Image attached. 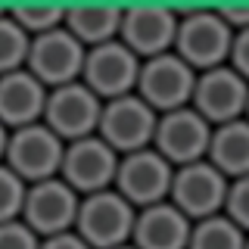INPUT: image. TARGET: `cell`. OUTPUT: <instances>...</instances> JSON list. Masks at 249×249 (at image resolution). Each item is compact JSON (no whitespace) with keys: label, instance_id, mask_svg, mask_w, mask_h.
<instances>
[{"label":"cell","instance_id":"1","mask_svg":"<svg viewBox=\"0 0 249 249\" xmlns=\"http://www.w3.org/2000/svg\"><path fill=\"white\" fill-rule=\"evenodd\" d=\"M233 31L224 25L218 10H178V35L175 53L181 56L193 72L228 66Z\"/></svg>","mask_w":249,"mask_h":249},{"label":"cell","instance_id":"2","mask_svg":"<svg viewBox=\"0 0 249 249\" xmlns=\"http://www.w3.org/2000/svg\"><path fill=\"white\" fill-rule=\"evenodd\" d=\"M134 215L137 209L131 202H124L112 187L100 193H88L78 202L75 233L90 249H115V246L131 243Z\"/></svg>","mask_w":249,"mask_h":249},{"label":"cell","instance_id":"3","mask_svg":"<svg viewBox=\"0 0 249 249\" xmlns=\"http://www.w3.org/2000/svg\"><path fill=\"white\" fill-rule=\"evenodd\" d=\"M62 153H66V143L44 122H35V124L10 131L3 165L28 187V184H37V181L59 178Z\"/></svg>","mask_w":249,"mask_h":249},{"label":"cell","instance_id":"4","mask_svg":"<svg viewBox=\"0 0 249 249\" xmlns=\"http://www.w3.org/2000/svg\"><path fill=\"white\" fill-rule=\"evenodd\" d=\"M193 81H196V72L175 50H168V53H159V56L140 59L134 93L156 115H162V112H171V109L190 106Z\"/></svg>","mask_w":249,"mask_h":249},{"label":"cell","instance_id":"5","mask_svg":"<svg viewBox=\"0 0 249 249\" xmlns=\"http://www.w3.org/2000/svg\"><path fill=\"white\" fill-rule=\"evenodd\" d=\"M171 175H175V168L153 146H146V150L119 156L112 190L124 202H131L134 209H146V206H156V202L168 199Z\"/></svg>","mask_w":249,"mask_h":249},{"label":"cell","instance_id":"6","mask_svg":"<svg viewBox=\"0 0 249 249\" xmlns=\"http://www.w3.org/2000/svg\"><path fill=\"white\" fill-rule=\"evenodd\" d=\"M156 119L153 112L137 93H124V97L106 100L100 109V124H97V137L109 143L119 156L124 153H137L153 146L156 134Z\"/></svg>","mask_w":249,"mask_h":249},{"label":"cell","instance_id":"7","mask_svg":"<svg viewBox=\"0 0 249 249\" xmlns=\"http://www.w3.org/2000/svg\"><path fill=\"white\" fill-rule=\"evenodd\" d=\"M224 196H228V178L206 159L190 162V165L175 168L171 175V190L168 202L190 221H202V218L221 215Z\"/></svg>","mask_w":249,"mask_h":249},{"label":"cell","instance_id":"8","mask_svg":"<svg viewBox=\"0 0 249 249\" xmlns=\"http://www.w3.org/2000/svg\"><path fill=\"white\" fill-rule=\"evenodd\" d=\"M209 137H212V124L193 106H181V109H171V112H162L156 119L153 150L171 168H181V165L206 159Z\"/></svg>","mask_w":249,"mask_h":249},{"label":"cell","instance_id":"9","mask_svg":"<svg viewBox=\"0 0 249 249\" xmlns=\"http://www.w3.org/2000/svg\"><path fill=\"white\" fill-rule=\"evenodd\" d=\"M100 109H103V100L93 90H88L81 81H72V84L47 90L41 122L62 140V143H72V140L97 134Z\"/></svg>","mask_w":249,"mask_h":249},{"label":"cell","instance_id":"10","mask_svg":"<svg viewBox=\"0 0 249 249\" xmlns=\"http://www.w3.org/2000/svg\"><path fill=\"white\" fill-rule=\"evenodd\" d=\"M81 196L69 187L62 178L37 181L25 187V202H22V221L41 240L56 237V233L75 231V215Z\"/></svg>","mask_w":249,"mask_h":249},{"label":"cell","instance_id":"11","mask_svg":"<svg viewBox=\"0 0 249 249\" xmlns=\"http://www.w3.org/2000/svg\"><path fill=\"white\" fill-rule=\"evenodd\" d=\"M84 53L88 50L59 25V28L47 31V35L31 37L25 69L44 84L47 90H53V88H62V84L81 81Z\"/></svg>","mask_w":249,"mask_h":249},{"label":"cell","instance_id":"12","mask_svg":"<svg viewBox=\"0 0 249 249\" xmlns=\"http://www.w3.org/2000/svg\"><path fill=\"white\" fill-rule=\"evenodd\" d=\"M137 72H140V59L119 41V37H115V41L90 47V50L84 53L81 84L88 90H93L106 103V100L134 93Z\"/></svg>","mask_w":249,"mask_h":249},{"label":"cell","instance_id":"13","mask_svg":"<svg viewBox=\"0 0 249 249\" xmlns=\"http://www.w3.org/2000/svg\"><path fill=\"white\" fill-rule=\"evenodd\" d=\"M115 165H119V153L109 143H103L97 134H90V137L66 143L59 178L72 187L78 196H88V193H100V190L112 187Z\"/></svg>","mask_w":249,"mask_h":249},{"label":"cell","instance_id":"14","mask_svg":"<svg viewBox=\"0 0 249 249\" xmlns=\"http://www.w3.org/2000/svg\"><path fill=\"white\" fill-rule=\"evenodd\" d=\"M249 84L233 72L231 66H218L209 72H196L190 93V106L206 119L209 124H228L246 115Z\"/></svg>","mask_w":249,"mask_h":249},{"label":"cell","instance_id":"15","mask_svg":"<svg viewBox=\"0 0 249 249\" xmlns=\"http://www.w3.org/2000/svg\"><path fill=\"white\" fill-rule=\"evenodd\" d=\"M175 35H178V10H171V6H156V3L122 6L119 41L137 59H150L175 50Z\"/></svg>","mask_w":249,"mask_h":249},{"label":"cell","instance_id":"16","mask_svg":"<svg viewBox=\"0 0 249 249\" xmlns=\"http://www.w3.org/2000/svg\"><path fill=\"white\" fill-rule=\"evenodd\" d=\"M190 228H193V221L178 212L168 199L156 202V206L137 209L131 246L134 249H187Z\"/></svg>","mask_w":249,"mask_h":249},{"label":"cell","instance_id":"17","mask_svg":"<svg viewBox=\"0 0 249 249\" xmlns=\"http://www.w3.org/2000/svg\"><path fill=\"white\" fill-rule=\"evenodd\" d=\"M44 103H47V88L28 69L0 75V124L6 131L41 122Z\"/></svg>","mask_w":249,"mask_h":249},{"label":"cell","instance_id":"18","mask_svg":"<svg viewBox=\"0 0 249 249\" xmlns=\"http://www.w3.org/2000/svg\"><path fill=\"white\" fill-rule=\"evenodd\" d=\"M62 28H66L84 50L100 47V44L119 37L122 6H112V3H75V6H66Z\"/></svg>","mask_w":249,"mask_h":249},{"label":"cell","instance_id":"19","mask_svg":"<svg viewBox=\"0 0 249 249\" xmlns=\"http://www.w3.org/2000/svg\"><path fill=\"white\" fill-rule=\"evenodd\" d=\"M206 162L215 165L228 181L249 175V122L237 119L228 124H215L209 137Z\"/></svg>","mask_w":249,"mask_h":249},{"label":"cell","instance_id":"20","mask_svg":"<svg viewBox=\"0 0 249 249\" xmlns=\"http://www.w3.org/2000/svg\"><path fill=\"white\" fill-rule=\"evenodd\" d=\"M243 243L246 233L221 212L212 218H202V221H193L187 249H243Z\"/></svg>","mask_w":249,"mask_h":249},{"label":"cell","instance_id":"21","mask_svg":"<svg viewBox=\"0 0 249 249\" xmlns=\"http://www.w3.org/2000/svg\"><path fill=\"white\" fill-rule=\"evenodd\" d=\"M13 22L25 31L28 37L47 35V31L59 28L66 19V6H53V3H25V6H10Z\"/></svg>","mask_w":249,"mask_h":249},{"label":"cell","instance_id":"22","mask_svg":"<svg viewBox=\"0 0 249 249\" xmlns=\"http://www.w3.org/2000/svg\"><path fill=\"white\" fill-rule=\"evenodd\" d=\"M28 44H31V37L16 25L10 10H6L0 16V75L16 72V69H25Z\"/></svg>","mask_w":249,"mask_h":249},{"label":"cell","instance_id":"23","mask_svg":"<svg viewBox=\"0 0 249 249\" xmlns=\"http://www.w3.org/2000/svg\"><path fill=\"white\" fill-rule=\"evenodd\" d=\"M22 202H25V184L0 162V224L19 218Z\"/></svg>","mask_w":249,"mask_h":249},{"label":"cell","instance_id":"24","mask_svg":"<svg viewBox=\"0 0 249 249\" xmlns=\"http://www.w3.org/2000/svg\"><path fill=\"white\" fill-rule=\"evenodd\" d=\"M221 212L228 215L243 233H249V175L228 181V196H224Z\"/></svg>","mask_w":249,"mask_h":249},{"label":"cell","instance_id":"25","mask_svg":"<svg viewBox=\"0 0 249 249\" xmlns=\"http://www.w3.org/2000/svg\"><path fill=\"white\" fill-rule=\"evenodd\" d=\"M37 246H41V237L22 218L0 224V249H37Z\"/></svg>","mask_w":249,"mask_h":249},{"label":"cell","instance_id":"26","mask_svg":"<svg viewBox=\"0 0 249 249\" xmlns=\"http://www.w3.org/2000/svg\"><path fill=\"white\" fill-rule=\"evenodd\" d=\"M228 66H231L233 72H237V75L249 84V28L233 31L231 53H228Z\"/></svg>","mask_w":249,"mask_h":249},{"label":"cell","instance_id":"27","mask_svg":"<svg viewBox=\"0 0 249 249\" xmlns=\"http://www.w3.org/2000/svg\"><path fill=\"white\" fill-rule=\"evenodd\" d=\"M218 16L224 19V25L231 31H243L249 28V3H228V6H218Z\"/></svg>","mask_w":249,"mask_h":249},{"label":"cell","instance_id":"28","mask_svg":"<svg viewBox=\"0 0 249 249\" xmlns=\"http://www.w3.org/2000/svg\"><path fill=\"white\" fill-rule=\"evenodd\" d=\"M37 249H90V246L84 243L75 231H66V233H56V237L41 240V246H37Z\"/></svg>","mask_w":249,"mask_h":249},{"label":"cell","instance_id":"29","mask_svg":"<svg viewBox=\"0 0 249 249\" xmlns=\"http://www.w3.org/2000/svg\"><path fill=\"white\" fill-rule=\"evenodd\" d=\"M6 137H10V131L0 124V162H3V153H6Z\"/></svg>","mask_w":249,"mask_h":249},{"label":"cell","instance_id":"30","mask_svg":"<svg viewBox=\"0 0 249 249\" xmlns=\"http://www.w3.org/2000/svg\"><path fill=\"white\" fill-rule=\"evenodd\" d=\"M243 119H246V122H249V100H246V115H243Z\"/></svg>","mask_w":249,"mask_h":249},{"label":"cell","instance_id":"31","mask_svg":"<svg viewBox=\"0 0 249 249\" xmlns=\"http://www.w3.org/2000/svg\"><path fill=\"white\" fill-rule=\"evenodd\" d=\"M115 249H134V246H131V243H124V246H115Z\"/></svg>","mask_w":249,"mask_h":249},{"label":"cell","instance_id":"32","mask_svg":"<svg viewBox=\"0 0 249 249\" xmlns=\"http://www.w3.org/2000/svg\"><path fill=\"white\" fill-rule=\"evenodd\" d=\"M243 249H249V233H246V243H243Z\"/></svg>","mask_w":249,"mask_h":249}]
</instances>
